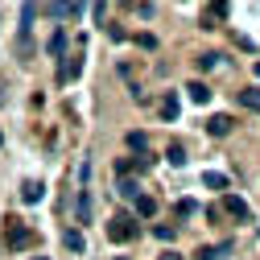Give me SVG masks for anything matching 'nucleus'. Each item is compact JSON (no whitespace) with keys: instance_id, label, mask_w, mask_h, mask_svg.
<instances>
[{"instance_id":"20e7f679","label":"nucleus","mask_w":260,"mask_h":260,"mask_svg":"<svg viewBox=\"0 0 260 260\" xmlns=\"http://www.w3.org/2000/svg\"><path fill=\"white\" fill-rule=\"evenodd\" d=\"M34 17H38V0H25V5H21V25H17V38H29V29H34Z\"/></svg>"},{"instance_id":"2f4dec72","label":"nucleus","mask_w":260,"mask_h":260,"mask_svg":"<svg viewBox=\"0 0 260 260\" xmlns=\"http://www.w3.org/2000/svg\"><path fill=\"white\" fill-rule=\"evenodd\" d=\"M0 141H5V137H0Z\"/></svg>"},{"instance_id":"0eeeda50","label":"nucleus","mask_w":260,"mask_h":260,"mask_svg":"<svg viewBox=\"0 0 260 260\" xmlns=\"http://www.w3.org/2000/svg\"><path fill=\"white\" fill-rule=\"evenodd\" d=\"M232 124H236L232 116H211V120H207V133H211V137H227V133H232Z\"/></svg>"},{"instance_id":"393cba45","label":"nucleus","mask_w":260,"mask_h":260,"mask_svg":"<svg viewBox=\"0 0 260 260\" xmlns=\"http://www.w3.org/2000/svg\"><path fill=\"white\" fill-rule=\"evenodd\" d=\"M137 46H141V50H157V38H153V34H141Z\"/></svg>"},{"instance_id":"b1692460","label":"nucleus","mask_w":260,"mask_h":260,"mask_svg":"<svg viewBox=\"0 0 260 260\" xmlns=\"http://www.w3.org/2000/svg\"><path fill=\"white\" fill-rule=\"evenodd\" d=\"M199 67H203V71H215V67H219V54H203Z\"/></svg>"},{"instance_id":"412c9836","label":"nucleus","mask_w":260,"mask_h":260,"mask_svg":"<svg viewBox=\"0 0 260 260\" xmlns=\"http://www.w3.org/2000/svg\"><path fill=\"white\" fill-rule=\"evenodd\" d=\"M17 58H34V38H17Z\"/></svg>"},{"instance_id":"c756f323","label":"nucleus","mask_w":260,"mask_h":260,"mask_svg":"<svg viewBox=\"0 0 260 260\" xmlns=\"http://www.w3.org/2000/svg\"><path fill=\"white\" fill-rule=\"evenodd\" d=\"M34 260H50V256H34Z\"/></svg>"},{"instance_id":"39448f33","label":"nucleus","mask_w":260,"mask_h":260,"mask_svg":"<svg viewBox=\"0 0 260 260\" xmlns=\"http://www.w3.org/2000/svg\"><path fill=\"white\" fill-rule=\"evenodd\" d=\"M29 240H34V236H29L25 227L17 223V219H9V240H5V244H9V248H25Z\"/></svg>"},{"instance_id":"aec40b11","label":"nucleus","mask_w":260,"mask_h":260,"mask_svg":"<svg viewBox=\"0 0 260 260\" xmlns=\"http://www.w3.org/2000/svg\"><path fill=\"white\" fill-rule=\"evenodd\" d=\"M223 252H227V248H211V244H207V248L194 252V260H223Z\"/></svg>"},{"instance_id":"cd10ccee","label":"nucleus","mask_w":260,"mask_h":260,"mask_svg":"<svg viewBox=\"0 0 260 260\" xmlns=\"http://www.w3.org/2000/svg\"><path fill=\"white\" fill-rule=\"evenodd\" d=\"M83 5H87V0H71V13L79 17V13H83Z\"/></svg>"},{"instance_id":"f3484780","label":"nucleus","mask_w":260,"mask_h":260,"mask_svg":"<svg viewBox=\"0 0 260 260\" xmlns=\"http://www.w3.org/2000/svg\"><path fill=\"white\" fill-rule=\"evenodd\" d=\"M75 219H79V223H87V219H91V194H87V190L79 194V211H75Z\"/></svg>"},{"instance_id":"a878e982","label":"nucleus","mask_w":260,"mask_h":260,"mask_svg":"<svg viewBox=\"0 0 260 260\" xmlns=\"http://www.w3.org/2000/svg\"><path fill=\"white\" fill-rule=\"evenodd\" d=\"M211 9H215L219 17H227V0H211Z\"/></svg>"},{"instance_id":"4be33fe9","label":"nucleus","mask_w":260,"mask_h":260,"mask_svg":"<svg viewBox=\"0 0 260 260\" xmlns=\"http://www.w3.org/2000/svg\"><path fill=\"white\" fill-rule=\"evenodd\" d=\"M186 161H190L186 149H182V145H170V166H186Z\"/></svg>"},{"instance_id":"dca6fc26","label":"nucleus","mask_w":260,"mask_h":260,"mask_svg":"<svg viewBox=\"0 0 260 260\" xmlns=\"http://www.w3.org/2000/svg\"><path fill=\"white\" fill-rule=\"evenodd\" d=\"M21 194H25V203H42L46 186H42V182H25V190H21Z\"/></svg>"},{"instance_id":"4468645a","label":"nucleus","mask_w":260,"mask_h":260,"mask_svg":"<svg viewBox=\"0 0 260 260\" xmlns=\"http://www.w3.org/2000/svg\"><path fill=\"white\" fill-rule=\"evenodd\" d=\"M124 145L133 149V153H145V149H149V137H145V133H128V137H124Z\"/></svg>"},{"instance_id":"6e6552de","label":"nucleus","mask_w":260,"mask_h":260,"mask_svg":"<svg viewBox=\"0 0 260 260\" xmlns=\"http://www.w3.org/2000/svg\"><path fill=\"white\" fill-rule=\"evenodd\" d=\"M178 112H182V100H178V91H170L161 100V120H178Z\"/></svg>"},{"instance_id":"c85d7f7f","label":"nucleus","mask_w":260,"mask_h":260,"mask_svg":"<svg viewBox=\"0 0 260 260\" xmlns=\"http://www.w3.org/2000/svg\"><path fill=\"white\" fill-rule=\"evenodd\" d=\"M161 260H182V256H178V252H166V256H161Z\"/></svg>"},{"instance_id":"a211bd4d","label":"nucleus","mask_w":260,"mask_h":260,"mask_svg":"<svg viewBox=\"0 0 260 260\" xmlns=\"http://www.w3.org/2000/svg\"><path fill=\"white\" fill-rule=\"evenodd\" d=\"M133 170H137L133 157H116V178H133Z\"/></svg>"},{"instance_id":"f257e3e1","label":"nucleus","mask_w":260,"mask_h":260,"mask_svg":"<svg viewBox=\"0 0 260 260\" xmlns=\"http://www.w3.org/2000/svg\"><path fill=\"white\" fill-rule=\"evenodd\" d=\"M137 236H141V227H137V215H128V211L112 215V223H108V240H112V244H133Z\"/></svg>"},{"instance_id":"423d86ee","label":"nucleus","mask_w":260,"mask_h":260,"mask_svg":"<svg viewBox=\"0 0 260 260\" xmlns=\"http://www.w3.org/2000/svg\"><path fill=\"white\" fill-rule=\"evenodd\" d=\"M46 50L62 62V58H67V29H54V34H50V42H46Z\"/></svg>"},{"instance_id":"7ed1b4c3","label":"nucleus","mask_w":260,"mask_h":260,"mask_svg":"<svg viewBox=\"0 0 260 260\" xmlns=\"http://www.w3.org/2000/svg\"><path fill=\"white\" fill-rule=\"evenodd\" d=\"M223 211L232 215V219H240V223H248V219H252V207H248V203L240 199V194H232V190L223 194Z\"/></svg>"},{"instance_id":"9d476101","label":"nucleus","mask_w":260,"mask_h":260,"mask_svg":"<svg viewBox=\"0 0 260 260\" xmlns=\"http://www.w3.org/2000/svg\"><path fill=\"white\" fill-rule=\"evenodd\" d=\"M62 244H67L71 252H83V248H87V240H83V232H75V227H67V232H62Z\"/></svg>"},{"instance_id":"2eb2a0df","label":"nucleus","mask_w":260,"mask_h":260,"mask_svg":"<svg viewBox=\"0 0 260 260\" xmlns=\"http://www.w3.org/2000/svg\"><path fill=\"white\" fill-rule=\"evenodd\" d=\"M174 211H178V219H190V215H199V203H194V199H178Z\"/></svg>"},{"instance_id":"7c9ffc66","label":"nucleus","mask_w":260,"mask_h":260,"mask_svg":"<svg viewBox=\"0 0 260 260\" xmlns=\"http://www.w3.org/2000/svg\"><path fill=\"white\" fill-rule=\"evenodd\" d=\"M54 5H62V0H54Z\"/></svg>"},{"instance_id":"bb28decb","label":"nucleus","mask_w":260,"mask_h":260,"mask_svg":"<svg viewBox=\"0 0 260 260\" xmlns=\"http://www.w3.org/2000/svg\"><path fill=\"white\" fill-rule=\"evenodd\" d=\"M104 9H108V0H95V21H104Z\"/></svg>"},{"instance_id":"5701e85b","label":"nucleus","mask_w":260,"mask_h":260,"mask_svg":"<svg viewBox=\"0 0 260 260\" xmlns=\"http://www.w3.org/2000/svg\"><path fill=\"white\" fill-rule=\"evenodd\" d=\"M153 236H157L161 244H170V240H174L178 232H174V227H170V223H161V227H153Z\"/></svg>"},{"instance_id":"f8f14e48","label":"nucleus","mask_w":260,"mask_h":260,"mask_svg":"<svg viewBox=\"0 0 260 260\" xmlns=\"http://www.w3.org/2000/svg\"><path fill=\"white\" fill-rule=\"evenodd\" d=\"M203 182H207L211 190H223V194H227V174H219V170H207V174H203Z\"/></svg>"},{"instance_id":"6ab92c4d","label":"nucleus","mask_w":260,"mask_h":260,"mask_svg":"<svg viewBox=\"0 0 260 260\" xmlns=\"http://www.w3.org/2000/svg\"><path fill=\"white\" fill-rule=\"evenodd\" d=\"M133 203H137V215H153V211H157V203L149 199V194H137Z\"/></svg>"},{"instance_id":"1a4fd4ad","label":"nucleus","mask_w":260,"mask_h":260,"mask_svg":"<svg viewBox=\"0 0 260 260\" xmlns=\"http://www.w3.org/2000/svg\"><path fill=\"white\" fill-rule=\"evenodd\" d=\"M116 194H120V199H137V194H141V182H137V178H116Z\"/></svg>"},{"instance_id":"ddd939ff","label":"nucleus","mask_w":260,"mask_h":260,"mask_svg":"<svg viewBox=\"0 0 260 260\" xmlns=\"http://www.w3.org/2000/svg\"><path fill=\"white\" fill-rule=\"evenodd\" d=\"M240 104H244V108H252V112H260V87H248V91H240Z\"/></svg>"},{"instance_id":"9b49d317","label":"nucleus","mask_w":260,"mask_h":260,"mask_svg":"<svg viewBox=\"0 0 260 260\" xmlns=\"http://www.w3.org/2000/svg\"><path fill=\"white\" fill-rule=\"evenodd\" d=\"M186 91H190V100H194V104H211V87H207V83H190Z\"/></svg>"},{"instance_id":"f03ea898","label":"nucleus","mask_w":260,"mask_h":260,"mask_svg":"<svg viewBox=\"0 0 260 260\" xmlns=\"http://www.w3.org/2000/svg\"><path fill=\"white\" fill-rule=\"evenodd\" d=\"M83 62H87L83 54H67V58H62V67H58V83H62V87L75 83V79L83 75Z\"/></svg>"}]
</instances>
